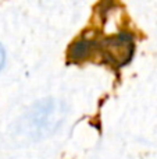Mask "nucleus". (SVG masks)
Returning <instances> with one entry per match:
<instances>
[{
	"label": "nucleus",
	"mask_w": 157,
	"mask_h": 159,
	"mask_svg": "<svg viewBox=\"0 0 157 159\" xmlns=\"http://www.w3.org/2000/svg\"><path fill=\"white\" fill-rule=\"evenodd\" d=\"M135 45L129 35L120 34L117 36L106 39L102 43V53L111 64L124 66L132 59Z\"/></svg>",
	"instance_id": "1"
},
{
	"label": "nucleus",
	"mask_w": 157,
	"mask_h": 159,
	"mask_svg": "<svg viewBox=\"0 0 157 159\" xmlns=\"http://www.w3.org/2000/svg\"><path fill=\"white\" fill-rule=\"evenodd\" d=\"M95 48V42L92 41H77L70 49V57L72 60H82L83 57L89 55L92 52V49Z\"/></svg>",
	"instance_id": "2"
},
{
	"label": "nucleus",
	"mask_w": 157,
	"mask_h": 159,
	"mask_svg": "<svg viewBox=\"0 0 157 159\" xmlns=\"http://www.w3.org/2000/svg\"><path fill=\"white\" fill-rule=\"evenodd\" d=\"M4 59H6L4 49H3V46H2V45H0V70H2L3 64H4Z\"/></svg>",
	"instance_id": "3"
}]
</instances>
